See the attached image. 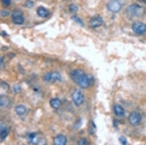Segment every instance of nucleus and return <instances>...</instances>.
<instances>
[{
	"mask_svg": "<svg viewBox=\"0 0 146 145\" xmlns=\"http://www.w3.org/2000/svg\"><path fill=\"white\" fill-rule=\"evenodd\" d=\"M70 77L73 81L83 89L88 88L91 82H93L91 80L92 78L86 74L84 71L81 69H76L72 71Z\"/></svg>",
	"mask_w": 146,
	"mask_h": 145,
	"instance_id": "nucleus-1",
	"label": "nucleus"
},
{
	"mask_svg": "<svg viewBox=\"0 0 146 145\" xmlns=\"http://www.w3.org/2000/svg\"><path fill=\"white\" fill-rule=\"evenodd\" d=\"M28 142L33 145H47V140L45 135L40 132L30 133L28 136Z\"/></svg>",
	"mask_w": 146,
	"mask_h": 145,
	"instance_id": "nucleus-2",
	"label": "nucleus"
},
{
	"mask_svg": "<svg viewBox=\"0 0 146 145\" xmlns=\"http://www.w3.org/2000/svg\"><path fill=\"white\" fill-rule=\"evenodd\" d=\"M126 11L128 14L133 17L141 16L144 13V8L137 4L129 5L127 8Z\"/></svg>",
	"mask_w": 146,
	"mask_h": 145,
	"instance_id": "nucleus-3",
	"label": "nucleus"
},
{
	"mask_svg": "<svg viewBox=\"0 0 146 145\" xmlns=\"http://www.w3.org/2000/svg\"><path fill=\"white\" fill-rule=\"evenodd\" d=\"M43 79L46 82L54 83L57 81H60L62 79V77L60 72L57 71H53L46 73L44 76Z\"/></svg>",
	"mask_w": 146,
	"mask_h": 145,
	"instance_id": "nucleus-4",
	"label": "nucleus"
},
{
	"mask_svg": "<svg viewBox=\"0 0 146 145\" xmlns=\"http://www.w3.org/2000/svg\"><path fill=\"white\" fill-rule=\"evenodd\" d=\"M72 98L77 106H81L84 102V96L79 89H76L72 94Z\"/></svg>",
	"mask_w": 146,
	"mask_h": 145,
	"instance_id": "nucleus-5",
	"label": "nucleus"
},
{
	"mask_svg": "<svg viewBox=\"0 0 146 145\" xmlns=\"http://www.w3.org/2000/svg\"><path fill=\"white\" fill-rule=\"evenodd\" d=\"M128 120L131 125L134 126H137L141 122V117L139 113L136 111H132L129 115Z\"/></svg>",
	"mask_w": 146,
	"mask_h": 145,
	"instance_id": "nucleus-6",
	"label": "nucleus"
},
{
	"mask_svg": "<svg viewBox=\"0 0 146 145\" xmlns=\"http://www.w3.org/2000/svg\"><path fill=\"white\" fill-rule=\"evenodd\" d=\"M107 8L111 12L117 13L121 10V4L118 0H111L107 5Z\"/></svg>",
	"mask_w": 146,
	"mask_h": 145,
	"instance_id": "nucleus-7",
	"label": "nucleus"
},
{
	"mask_svg": "<svg viewBox=\"0 0 146 145\" xmlns=\"http://www.w3.org/2000/svg\"><path fill=\"white\" fill-rule=\"evenodd\" d=\"M13 22L17 25H22L24 22V18L23 13L21 11H15L12 13Z\"/></svg>",
	"mask_w": 146,
	"mask_h": 145,
	"instance_id": "nucleus-8",
	"label": "nucleus"
},
{
	"mask_svg": "<svg viewBox=\"0 0 146 145\" xmlns=\"http://www.w3.org/2000/svg\"><path fill=\"white\" fill-rule=\"evenodd\" d=\"M132 28L136 34H142L146 30V25L142 22H136L133 24Z\"/></svg>",
	"mask_w": 146,
	"mask_h": 145,
	"instance_id": "nucleus-9",
	"label": "nucleus"
},
{
	"mask_svg": "<svg viewBox=\"0 0 146 145\" xmlns=\"http://www.w3.org/2000/svg\"><path fill=\"white\" fill-rule=\"evenodd\" d=\"M103 24V20L100 16H95L92 17L90 22L89 25L92 28H97L101 26Z\"/></svg>",
	"mask_w": 146,
	"mask_h": 145,
	"instance_id": "nucleus-10",
	"label": "nucleus"
},
{
	"mask_svg": "<svg viewBox=\"0 0 146 145\" xmlns=\"http://www.w3.org/2000/svg\"><path fill=\"white\" fill-rule=\"evenodd\" d=\"M53 143L54 145H66L67 138L62 134H58L53 138Z\"/></svg>",
	"mask_w": 146,
	"mask_h": 145,
	"instance_id": "nucleus-11",
	"label": "nucleus"
},
{
	"mask_svg": "<svg viewBox=\"0 0 146 145\" xmlns=\"http://www.w3.org/2000/svg\"><path fill=\"white\" fill-rule=\"evenodd\" d=\"M113 112L115 114L119 117H123L125 115V110L119 105H115L113 106Z\"/></svg>",
	"mask_w": 146,
	"mask_h": 145,
	"instance_id": "nucleus-12",
	"label": "nucleus"
},
{
	"mask_svg": "<svg viewBox=\"0 0 146 145\" xmlns=\"http://www.w3.org/2000/svg\"><path fill=\"white\" fill-rule=\"evenodd\" d=\"M37 14L40 17L46 18L49 15L50 13L49 11L45 8L40 7L37 9Z\"/></svg>",
	"mask_w": 146,
	"mask_h": 145,
	"instance_id": "nucleus-13",
	"label": "nucleus"
},
{
	"mask_svg": "<svg viewBox=\"0 0 146 145\" xmlns=\"http://www.w3.org/2000/svg\"><path fill=\"white\" fill-rule=\"evenodd\" d=\"M27 111V108L24 105H19L16 106L15 112L19 116L24 115Z\"/></svg>",
	"mask_w": 146,
	"mask_h": 145,
	"instance_id": "nucleus-14",
	"label": "nucleus"
},
{
	"mask_svg": "<svg viewBox=\"0 0 146 145\" xmlns=\"http://www.w3.org/2000/svg\"><path fill=\"white\" fill-rule=\"evenodd\" d=\"M62 105L61 100L58 98H53L50 101V105L54 109H58Z\"/></svg>",
	"mask_w": 146,
	"mask_h": 145,
	"instance_id": "nucleus-15",
	"label": "nucleus"
},
{
	"mask_svg": "<svg viewBox=\"0 0 146 145\" xmlns=\"http://www.w3.org/2000/svg\"><path fill=\"white\" fill-rule=\"evenodd\" d=\"M10 102V100L9 98L4 96H1V99H0V103H1V107H5L9 105Z\"/></svg>",
	"mask_w": 146,
	"mask_h": 145,
	"instance_id": "nucleus-16",
	"label": "nucleus"
},
{
	"mask_svg": "<svg viewBox=\"0 0 146 145\" xmlns=\"http://www.w3.org/2000/svg\"><path fill=\"white\" fill-rule=\"evenodd\" d=\"M9 129L7 127L4 126H1V138L3 139H4L9 134Z\"/></svg>",
	"mask_w": 146,
	"mask_h": 145,
	"instance_id": "nucleus-17",
	"label": "nucleus"
},
{
	"mask_svg": "<svg viewBox=\"0 0 146 145\" xmlns=\"http://www.w3.org/2000/svg\"><path fill=\"white\" fill-rule=\"evenodd\" d=\"M69 10L70 13H76V12H77L78 11L79 8L75 4H71L69 7Z\"/></svg>",
	"mask_w": 146,
	"mask_h": 145,
	"instance_id": "nucleus-18",
	"label": "nucleus"
},
{
	"mask_svg": "<svg viewBox=\"0 0 146 145\" xmlns=\"http://www.w3.org/2000/svg\"><path fill=\"white\" fill-rule=\"evenodd\" d=\"M72 19L74 20L75 22L78 23V24H79V25H80L82 26H84V22H83V20L80 17H79L78 16H73L72 17Z\"/></svg>",
	"mask_w": 146,
	"mask_h": 145,
	"instance_id": "nucleus-19",
	"label": "nucleus"
},
{
	"mask_svg": "<svg viewBox=\"0 0 146 145\" xmlns=\"http://www.w3.org/2000/svg\"><path fill=\"white\" fill-rule=\"evenodd\" d=\"M78 145H89L88 140L85 138H82L79 139L78 142Z\"/></svg>",
	"mask_w": 146,
	"mask_h": 145,
	"instance_id": "nucleus-20",
	"label": "nucleus"
},
{
	"mask_svg": "<svg viewBox=\"0 0 146 145\" xmlns=\"http://www.w3.org/2000/svg\"><path fill=\"white\" fill-rule=\"evenodd\" d=\"M119 142L121 143V145H127L128 144V142H127V140L126 139L125 137H124V136H121L119 137Z\"/></svg>",
	"mask_w": 146,
	"mask_h": 145,
	"instance_id": "nucleus-21",
	"label": "nucleus"
},
{
	"mask_svg": "<svg viewBox=\"0 0 146 145\" xmlns=\"http://www.w3.org/2000/svg\"><path fill=\"white\" fill-rule=\"evenodd\" d=\"M33 5H34V3L32 1H31V0H27L25 3V6L28 8H32Z\"/></svg>",
	"mask_w": 146,
	"mask_h": 145,
	"instance_id": "nucleus-22",
	"label": "nucleus"
},
{
	"mask_svg": "<svg viewBox=\"0 0 146 145\" xmlns=\"http://www.w3.org/2000/svg\"><path fill=\"white\" fill-rule=\"evenodd\" d=\"M13 90H14V92L15 93H19L21 92V87L19 86V85H16L14 86L13 87Z\"/></svg>",
	"mask_w": 146,
	"mask_h": 145,
	"instance_id": "nucleus-23",
	"label": "nucleus"
},
{
	"mask_svg": "<svg viewBox=\"0 0 146 145\" xmlns=\"http://www.w3.org/2000/svg\"><path fill=\"white\" fill-rule=\"evenodd\" d=\"M2 3L5 6H8L11 4V0H2Z\"/></svg>",
	"mask_w": 146,
	"mask_h": 145,
	"instance_id": "nucleus-24",
	"label": "nucleus"
},
{
	"mask_svg": "<svg viewBox=\"0 0 146 145\" xmlns=\"http://www.w3.org/2000/svg\"><path fill=\"white\" fill-rule=\"evenodd\" d=\"M9 12L7 11H2L1 12V14L3 17H7L9 15Z\"/></svg>",
	"mask_w": 146,
	"mask_h": 145,
	"instance_id": "nucleus-25",
	"label": "nucleus"
},
{
	"mask_svg": "<svg viewBox=\"0 0 146 145\" xmlns=\"http://www.w3.org/2000/svg\"><path fill=\"white\" fill-rule=\"evenodd\" d=\"M139 1L141 3H143L144 4H146V0H139Z\"/></svg>",
	"mask_w": 146,
	"mask_h": 145,
	"instance_id": "nucleus-26",
	"label": "nucleus"
}]
</instances>
